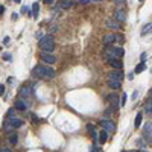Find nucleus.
Returning <instances> with one entry per match:
<instances>
[{
	"label": "nucleus",
	"mask_w": 152,
	"mask_h": 152,
	"mask_svg": "<svg viewBox=\"0 0 152 152\" xmlns=\"http://www.w3.org/2000/svg\"><path fill=\"white\" fill-rule=\"evenodd\" d=\"M32 73H34V76H37V78H43V79H52V78H55V75H56L55 69L46 67V66H37V67H34Z\"/></svg>",
	"instance_id": "f257e3e1"
},
{
	"label": "nucleus",
	"mask_w": 152,
	"mask_h": 152,
	"mask_svg": "<svg viewBox=\"0 0 152 152\" xmlns=\"http://www.w3.org/2000/svg\"><path fill=\"white\" fill-rule=\"evenodd\" d=\"M123 55H125V50H123L122 47H114V46L108 47V46H107V49H105V59H107V58L120 59Z\"/></svg>",
	"instance_id": "f03ea898"
},
{
	"label": "nucleus",
	"mask_w": 152,
	"mask_h": 152,
	"mask_svg": "<svg viewBox=\"0 0 152 152\" xmlns=\"http://www.w3.org/2000/svg\"><path fill=\"white\" fill-rule=\"evenodd\" d=\"M40 47L44 52H52L53 47H55V40H53V37L47 35V37L43 38V40H40Z\"/></svg>",
	"instance_id": "7ed1b4c3"
},
{
	"label": "nucleus",
	"mask_w": 152,
	"mask_h": 152,
	"mask_svg": "<svg viewBox=\"0 0 152 152\" xmlns=\"http://www.w3.org/2000/svg\"><path fill=\"white\" fill-rule=\"evenodd\" d=\"M122 79H123V75H122L120 70H111V72L107 75V81H120L122 82Z\"/></svg>",
	"instance_id": "20e7f679"
},
{
	"label": "nucleus",
	"mask_w": 152,
	"mask_h": 152,
	"mask_svg": "<svg viewBox=\"0 0 152 152\" xmlns=\"http://www.w3.org/2000/svg\"><path fill=\"white\" fill-rule=\"evenodd\" d=\"M113 17L116 18L119 23H123V21L126 20V12H125V9H123V8H117L116 11H114Z\"/></svg>",
	"instance_id": "39448f33"
},
{
	"label": "nucleus",
	"mask_w": 152,
	"mask_h": 152,
	"mask_svg": "<svg viewBox=\"0 0 152 152\" xmlns=\"http://www.w3.org/2000/svg\"><path fill=\"white\" fill-rule=\"evenodd\" d=\"M105 26L108 29H111V31H116V29H119L120 28V23L114 18V17H110V18H107L105 20Z\"/></svg>",
	"instance_id": "423d86ee"
},
{
	"label": "nucleus",
	"mask_w": 152,
	"mask_h": 152,
	"mask_svg": "<svg viewBox=\"0 0 152 152\" xmlns=\"http://www.w3.org/2000/svg\"><path fill=\"white\" fill-rule=\"evenodd\" d=\"M40 58H41V61H44L47 64H55V61H56V58L53 56L52 53H47V52H41Z\"/></svg>",
	"instance_id": "0eeeda50"
},
{
	"label": "nucleus",
	"mask_w": 152,
	"mask_h": 152,
	"mask_svg": "<svg viewBox=\"0 0 152 152\" xmlns=\"http://www.w3.org/2000/svg\"><path fill=\"white\" fill-rule=\"evenodd\" d=\"M87 131L90 132V135H91V138H93V142H94V143L99 142V135H97L96 128H94V125H93V123H87Z\"/></svg>",
	"instance_id": "6e6552de"
},
{
	"label": "nucleus",
	"mask_w": 152,
	"mask_h": 152,
	"mask_svg": "<svg viewBox=\"0 0 152 152\" xmlns=\"http://www.w3.org/2000/svg\"><path fill=\"white\" fill-rule=\"evenodd\" d=\"M143 137L148 140V142H152V123H148L143 129Z\"/></svg>",
	"instance_id": "1a4fd4ad"
},
{
	"label": "nucleus",
	"mask_w": 152,
	"mask_h": 152,
	"mask_svg": "<svg viewBox=\"0 0 152 152\" xmlns=\"http://www.w3.org/2000/svg\"><path fill=\"white\" fill-rule=\"evenodd\" d=\"M107 62L110 64V66L113 67V69H116V70H120L122 69V61L120 59H113V58H107Z\"/></svg>",
	"instance_id": "9d476101"
},
{
	"label": "nucleus",
	"mask_w": 152,
	"mask_h": 152,
	"mask_svg": "<svg viewBox=\"0 0 152 152\" xmlns=\"http://www.w3.org/2000/svg\"><path fill=\"white\" fill-rule=\"evenodd\" d=\"M114 41H117V34H107V35L104 37V44H105V46L113 44Z\"/></svg>",
	"instance_id": "9b49d317"
},
{
	"label": "nucleus",
	"mask_w": 152,
	"mask_h": 152,
	"mask_svg": "<svg viewBox=\"0 0 152 152\" xmlns=\"http://www.w3.org/2000/svg\"><path fill=\"white\" fill-rule=\"evenodd\" d=\"M100 126L104 128L105 131H108V132H113L114 129H116L114 123H113V122H110V120H102V122H100Z\"/></svg>",
	"instance_id": "f8f14e48"
},
{
	"label": "nucleus",
	"mask_w": 152,
	"mask_h": 152,
	"mask_svg": "<svg viewBox=\"0 0 152 152\" xmlns=\"http://www.w3.org/2000/svg\"><path fill=\"white\" fill-rule=\"evenodd\" d=\"M8 122L11 123V126H12L14 129H15V128H20L21 125H23V120H21V119H18V117H9Z\"/></svg>",
	"instance_id": "ddd939ff"
},
{
	"label": "nucleus",
	"mask_w": 152,
	"mask_h": 152,
	"mask_svg": "<svg viewBox=\"0 0 152 152\" xmlns=\"http://www.w3.org/2000/svg\"><path fill=\"white\" fill-rule=\"evenodd\" d=\"M73 0H59V8H62V9H70L73 6Z\"/></svg>",
	"instance_id": "4468645a"
},
{
	"label": "nucleus",
	"mask_w": 152,
	"mask_h": 152,
	"mask_svg": "<svg viewBox=\"0 0 152 152\" xmlns=\"http://www.w3.org/2000/svg\"><path fill=\"white\" fill-rule=\"evenodd\" d=\"M142 120H143V114L142 113H137V116L134 119V126L135 128H140L142 126Z\"/></svg>",
	"instance_id": "2eb2a0df"
},
{
	"label": "nucleus",
	"mask_w": 152,
	"mask_h": 152,
	"mask_svg": "<svg viewBox=\"0 0 152 152\" xmlns=\"http://www.w3.org/2000/svg\"><path fill=\"white\" fill-rule=\"evenodd\" d=\"M107 84L108 87H110L111 90H117V88H120V81H107Z\"/></svg>",
	"instance_id": "dca6fc26"
},
{
	"label": "nucleus",
	"mask_w": 152,
	"mask_h": 152,
	"mask_svg": "<svg viewBox=\"0 0 152 152\" xmlns=\"http://www.w3.org/2000/svg\"><path fill=\"white\" fill-rule=\"evenodd\" d=\"M32 93V90H31V87H21V90H20V96L21 97H28L29 94Z\"/></svg>",
	"instance_id": "f3484780"
},
{
	"label": "nucleus",
	"mask_w": 152,
	"mask_h": 152,
	"mask_svg": "<svg viewBox=\"0 0 152 152\" xmlns=\"http://www.w3.org/2000/svg\"><path fill=\"white\" fill-rule=\"evenodd\" d=\"M38 14H40V5L34 3L32 5V18H38Z\"/></svg>",
	"instance_id": "a211bd4d"
},
{
	"label": "nucleus",
	"mask_w": 152,
	"mask_h": 152,
	"mask_svg": "<svg viewBox=\"0 0 152 152\" xmlns=\"http://www.w3.org/2000/svg\"><path fill=\"white\" fill-rule=\"evenodd\" d=\"M145 113L146 114H152V97H149L148 102L145 104Z\"/></svg>",
	"instance_id": "6ab92c4d"
},
{
	"label": "nucleus",
	"mask_w": 152,
	"mask_h": 152,
	"mask_svg": "<svg viewBox=\"0 0 152 152\" xmlns=\"http://www.w3.org/2000/svg\"><path fill=\"white\" fill-rule=\"evenodd\" d=\"M8 140H9V143H11V145H17V143H18V135L15 134V132H12V134H9Z\"/></svg>",
	"instance_id": "aec40b11"
},
{
	"label": "nucleus",
	"mask_w": 152,
	"mask_h": 152,
	"mask_svg": "<svg viewBox=\"0 0 152 152\" xmlns=\"http://www.w3.org/2000/svg\"><path fill=\"white\" fill-rule=\"evenodd\" d=\"M145 70H146V64L142 61L140 64H137V67L134 69V73H142V72H145Z\"/></svg>",
	"instance_id": "412c9836"
},
{
	"label": "nucleus",
	"mask_w": 152,
	"mask_h": 152,
	"mask_svg": "<svg viewBox=\"0 0 152 152\" xmlns=\"http://www.w3.org/2000/svg\"><path fill=\"white\" fill-rule=\"evenodd\" d=\"M107 135H108V131H105V129H104V131H100V135H99V143L100 145H104L105 142H107Z\"/></svg>",
	"instance_id": "4be33fe9"
},
{
	"label": "nucleus",
	"mask_w": 152,
	"mask_h": 152,
	"mask_svg": "<svg viewBox=\"0 0 152 152\" xmlns=\"http://www.w3.org/2000/svg\"><path fill=\"white\" fill-rule=\"evenodd\" d=\"M151 31H152V21L143 26V29H142V35H146V34H148V32H151Z\"/></svg>",
	"instance_id": "5701e85b"
},
{
	"label": "nucleus",
	"mask_w": 152,
	"mask_h": 152,
	"mask_svg": "<svg viewBox=\"0 0 152 152\" xmlns=\"http://www.w3.org/2000/svg\"><path fill=\"white\" fill-rule=\"evenodd\" d=\"M15 108L20 110V111H26V105L23 104V100H17V102H15Z\"/></svg>",
	"instance_id": "b1692460"
},
{
	"label": "nucleus",
	"mask_w": 152,
	"mask_h": 152,
	"mask_svg": "<svg viewBox=\"0 0 152 152\" xmlns=\"http://www.w3.org/2000/svg\"><path fill=\"white\" fill-rule=\"evenodd\" d=\"M126 100H128V96H126V93H123V94L120 96V107H125Z\"/></svg>",
	"instance_id": "393cba45"
},
{
	"label": "nucleus",
	"mask_w": 152,
	"mask_h": 152,
	"mask_svg": "<svg viewBox=\"0 0 152 152\" xmlns=\"http://www.w3.org/2000/svg\"><path fill=\"white\" fill-rule=\"evenodd\" d=\"M91 2H102V0H79V5H87V3H91Z\"/></svg>",
	"instance_id": "a878e982"
},
{
	"label": "nucleus",
	"mask_w": 152,
	"mask_h": 152,
	"mask_svg": "<svg viewBox=\"0 0 152 152\" xmlns=\"http://www.w3.org/2000/svg\"><path fill=\"white\" fill-rule=\"evenodd\" d=\"M113 2L116 3V5H119V6H120V5H123L125 2H126V0H113Z\"/></svg>",
	"instance_id": "bb28decb"
},
{
	"label": "nucleus",
	"mask_w": 152,
	"mask_h": 152,
	"mask_svg": "<svg viewBox=\"0 0 152 152\" xmlns=\"http://www.w3.org/2000/svg\"><path fill=\"white\" fill-rule=\"evenodd\" d=\"M5 88H6V87H5L3 84L0 85V96H3V94H5Z\"/></svg>",
	"instance_id": "cd10ccee"
},
{
	"label": "nucleus",
	"mask_w": 152,
	"mask_h": 152,
	"mask_svg": "<svg viewBox=\"0 0 152 152\" xmlns=\"http://www.w3.org/2000/svg\"><path fill=\"white\" fill-rule=\"evenodd\" d=\"M125 40H123V35H120V34H117V43H123Z\"/></svg>",
	"instance_id": "c85d7f7f"
},
{
	"label": "nucleus",
	"mask_w": 152,
	"mask_h": 152,
	"mask_svg": "<svg viewBox=\"0 0 152 152\" xmlns=\"http://www.w3.org/2000/svg\"><path fill=\"white\" fill-rule=\"evenodd\" d=\"M9 117H14V108H11V110L8 111V119Z\"/></svg>",
	"instance_id": "c756f323"
},
{
	"label": "nucleus",
	"mask_w": 152,
	"mask_h": 152,
	"mask_svg": "<svg viewBox=\"0 0 152 152\" xmlns=\"http://www.w3.org/2000/svg\"><path fill=\"white\" fill-rule=\"evenodd\" d=\"M21 12H23V14L28 12V14H29V8H28V6H23V8H21Z\"/></svg>",
	"instance_id": "7c9ffc66"
},
{
	"label": "nucleus",
	"mask_w": 152,
	"mask_h": 152,
	"mask_svg": "<svg viewBox=\"0 0 152 152\" xmlns=\"http://www.w3.org/2000/svg\"><path fill=\"white\" fill-rule=\"evenodd\" d=\"M3 43H5V46H8L9 44V37H5L3 38Z\"/></svg>",
	"instance_id": "2f4dec72"
},
{
	"label": "nucleus",
	"mask_w": 152,
	"mask_h": 152,
	"mask_svg": "<svg viewBox=\"0 0 152 152\" xmlns=\"http://www.w3.org/2000/svg\"><path fill=\"white\" fill-rule=\"evenodd\" d=\"M137 145L140 146V148H145V142H143V140H138V142H137Z\"/></svg>",
	"instance_id": "473e14b6"
},
{
	"label": "nucleus",
	"mask_w": 152,
	"mask_h": 152,
	"mask_svg": "<svg viewBox=\"0 0 152 152\" xmlns=\"http://www.w3.org/2000/svg\"><path fill=\"white\" fill-rule=\"evenodd\" d=\"M3 59H6V61H9V59H11V55H9V53H5V55H3Z\"/></svg>",
	"instance_id": "72a5a7b5"
},
{
	"label": "nucleus",
	"mask_w": 152,
	"mask_h": 152,
	"mask_svg": "<svg viewBox=\"0 0 152 152\" xmlns=\"http://www.w3.org/2000/svg\"><path fill=\"white\" fill-rule=\"evenodd\" d=\"M0 152H12V151H11L9 148H2V149H0Z\"/></svg>",
	"instance_id": "f704fd0d"
},
{
	"label": "nucleus",
	"mask_w": 152,
	"mask_h": 152,
	"mask_svg": "<svg viewBox=\"0 0 152 152\" xmlns=\"http://www.w3.org/2000/svg\"><path fill=\"white\" fill-rule=\"evenodd\" d=\"M44 3H47V5H52V3H55V0H43Z\"/></svg>",
	"instance_id": "c9c22d12"
},
{
	"label": "nucleus",
	"mask_w": 152,
	"mask_h": 152,
	"mask_svg": "<svg viewBox=\"0 0 152 152\" xmlns=\"http://www.w3.org/2000/svg\"><path fill=\"white\" fill-rule=\"evenodd\" d=\"M137 96H138V91H137V90H135V91H134V93H132V99H137Z\"/></svg>",
	"instance_id": "e433bc0d"
},
{
	"label": "nucleus",
	"mask_w": 152,
	"mask_h": 152,
	"mask_svg": "<svg viewBox=\"0 0 152 152\" xmlns=\"http://www.w3.org/2000/svg\"><path fill=\"white\" fill-rule=\"evenodd\" d=\"M12 20H18V14L14 12V14H12Z\"/></svg>",
	"instance_id": "4c0bfd02"
},
{
	"label": "nucleus",
	"mask_w": 152,
	"mask_h": 152,
	"mask_svg": "<svg viewBox=\"0 0 152 152\" xmlns=\"http://www.w3.org/2000/svg\"><path fill=\"white\" fill-rule=\"evenodd\" d=\"M3 12H5V6H3V5H2V6H0V14H2V15H3Z\"/></svg>",
	"instance_id": "58836bf2"
},
{
	"label": "nucleus",
	"mask_w": 152,
	"mask_h": 152,
	"mask_svg": "<svg viewBox=\"0 0 152 152\" xmlns=\"http://www.w3.org/2000/svg\"><path fill=\"white\" fill-rule=\"evenodd\" d=\"M132 78H134V73H129V75H128V79H129V81H131Z\"/></svg>",
	"instance_id": "ea45409f"
},
{
	"label": "nucleus",
	"mask_w": 152,
	"mask_h": 152,
	"mask_svg": "<svg viewBox=\"0 0 152 152\" xmlns=\"http://www.w3.org/2000/svg\"><path fill=\"white\" fill-rule=\"evenodd\" d=\"M21 2V0H15V3H20Z\"/></svg>",
	"instance_id": "a19ab883"
},
{
	"label": "nucleus",
	"mask_w": 152,
	"mask_h": 152,
	"mask_svg": "<svg viewBox=\"0 0 152 152\" xmlns=\"http://www.w3.org/2000/svg\"><path fill=\"white\" fill-rule=\"evenodd\" d=\"M149 94H151V96H152V90H151V93H149Z\"/></svg>",
	"instance_id": "79ce46f5"
},
{
	"label": "nucleus",
	"mask_w": 152,
	"mask_h": 152,
	"mask_svg": "<svg viewBox=\"0 0 152 152\" xmlns=\"http://www.w3.org/2000/svg\"><path fill=\"white\" fill-rule=\"evenodd\" d=\"M140 152H145V151H140Z\"/></svg>",
	"instance_id": "37998d69"
}]
</instances>
